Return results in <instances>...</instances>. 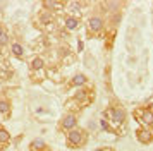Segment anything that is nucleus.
Wrapping results in <instances>:
<instances>
[{
    "instance_id": "a211bd4d",
    "label": "nucleus",
    "mask_w": 153,
    "mask_h": 151,
    "mask_svg": "<svg viewBox=\"0 0 153 151\" xmlns=\"http://www.w3.org/2000/svg\"><path fill=\"white\" fill-rule=\"evenodd\" d=\"M95 151H114V150H107V148H100V150H95Z\"/></svg>"
},
{
    "instance_id": "ddd939ff",
    "label": "nucleus",
    "mask_w": 153,
    "mask_h": 151,
    "mask_svg": "<svg viewBox=\"0 0 153 151\" xmlns=\"http://www.w3.org/2000/svg\"><path fill=\"white\" fill-rule=\"evenodd\" d=\"M9 139H10L9 132H7L5 129H2V127H0V144H7Z\"/></svg>"
},
{
    "instance_id": "9d476101",
    "label": "nucleus",
    "mask_w": 153,
    "mask_h": 151,
    "mask_svg": "<svg viewBox=\"0 0 153 151\" xmlns=\"http://www.w3.org/2000/svg\"><path fill=\"white\" fill-rule=\"evenodd\" d=\"M86 98H88V91H86V89H79L76 93V96H74V100H76V101H83V105L86 103ZM84 107H86V105H84Z\"/></svg>"
},
{
    "instance_id": "2eb2a0df",
    "label": "nucleus",
    "mask_w": 153,
    "mask_h": 151,
    "mask_svg": "<svg viewBox=\"0 0 153 151\" xmlns=\"http://www.w3.org/2000/svg\"><path fill=\"white\" fill-rule=\"evenodd\" d=\"M12 53L16 57H22V47L19 43H12Z\"/></svg>"
},
{
    "instance_id": "f3484780",
    "label": "nucleus",
    "mask_w": 153,
    "mask_h": 151,
    "mask_svg": "<svg viewBox=\"0 0 153 151\" xmlns=\"http://www.w3.org/2000/svg\"><path fill=\"white\" fill-rule=\"evenodd\" d=\"M7 41H9V36L5 34V31H2V33H0V47H4Z\"/></svg>"
},
{
    "instance_id": "f8f14e48",
    "label": "nucleus",
    "mask_w": 153,
    "mask_h": 151,
    "mask_svg": "<svg viewBox=\"0 0 153 151\" xmlns=\"http://www.w3.org/2000/svg\"><path fill=\"white\" fill-rule=\"evenodd\" d=\"M43 58H40V57H36V58H33V62H31V70H40V69H43Z\"/></svg>"
},
{
    "instance_id": "20e7f679",
    "label": "nucleus",
    "mask_w": 153,
    "mask_h": 151,
    "mask_svg": "<svg viewBox=\"0 0 153 151\" xmlns=\"http://www.w3.org/2000/svg\"><path fill=\"white\" fill-rule=\"evenodd\" d=\"M136 137H138V141H139V143L148 144V143H152V141H153V130L145 129V127H141V129L136 130Z\"/></svg>"
},
{
    "instance_id": "6ab92c4d",
    "label": "nucleus",
    "mask_w": 153,
    "mask_h": 151,
    "mask_svg": "<svg viewBox=\"0 0 153 151\" xmlns=\"http://www.w3.org/2000/svg\"><path fill=\"white\" fill-rule=\"evenodd\" d=\"M2 31H4V29H2V26H0V33H2Z\"/></svg>"
},
{
    "instance_id": "f03ea898",
    "label": "nucleus",
    "mask_w": 153,
    "mask_h": 151,
    "mask_svg": "<svg viewBox=\"0 0 153 151\" xmlns=\"http://www.w3.org/2000/svg\"><path fill=\"white\" fill-rule=\"evenodd\" d=\"M134 117L138 122H143L145 125H153V110L150 108H136Z\"/></svg>"
},
{
    "instance_id": "4468645a",
    "label": "nucleus",
    "mask_w": 153,
    "mask_h": 151,
    "mask_svg": "<svg viewBox=\"0 0 153 151\" xmlns=\"http://www.w3.org/2000/svg\"><path fill=\"white\" fill-rule=\"evenodd\" d=\"M9 112H10V105H9V101H5V100H2V101H0V113L7 115Z\"/></svg>"
},
{
    "instance_id": "0eeeda50",
    "label": "nucleus",
    "mask_w": 153,
    "mask_h": 151,
    "mask_svg": "<svg viewBox=\"0 0 153 151\" xmlns=\"http://www.w3.org/2000/svg\"><path fill=\"white\" fill-rule=\"evenodd\" d=\"M45 148H47V144L43 143L42 139H35L29 144V151H45Z\"/></svg>"
},
{
    "instance_id": "7ed1b4c3",
    "label": "nucleus",
    "mask_w": 153,
    "mask_h": 151,
    "mask_svg": "<svg viewBox=\"0 0 153 151\" xmlns=\"http://www.w3.org/2000/svg\"><path fill=\"white\" fill-rule=\"evenodd\" d=\"M105 117L108 118V120H112V122H124L126 120V112L122 108H114V107H110V108L105 110Z\"/></svg>"
},
{
    "instance_id": "1a4fd4ad",
    "label": "nucleus",
    "mask_w": 153,
    "mask_h": 151,
    "mask_svg": "<svg viewBox=\"0 0 153 151\" xmlns=\"http://www.w3.org/2000/svg\"><path fill=\"white\" fill-rule=\"evenodd\" d=\"M86 76H83V74H77V76H74L72 77V81H71V84L72 86H83V84H86Z\"/></svg>"
},
{
    "instance_id": "423d86ee",
    "label": "nucleus",
    "mask_w": 153,
    "mask_h": 151,
    "mask_svg": "<svg viewBox=\"0 0 153 151\" xmlns=\"http://www.w3.org/2000/svg\"><path fill=\"white\" fill-rule=\"evenodd\" d=\"M88 26H90L91 33H98V31H102V27H103V21L95 16V17H91V19L88 21Z\"/></svg>"
},
{
    "instance_id": "f257e3e1",
    "label": "nucleus",
    "mask_w": 153,
    "mask_h": 151,
    "mask_svg": "<svg viewBox=\"0 0 153 151\" xmlns=\"http://www.w3.org/2000/svg\"><path fill=\"white\" fill-rule=\"evenodd\" d=\"M86 143V134L81 129H72L67 132V144L71 148H81Z\"/></svg>"
},
{
    "instance_id": "9b49d317",
    "label": "nucleus",
    "mask_w": 153,
    "mask_h": 151,
    "mask_svg": "<svg viewBox=\"0 0 153 151\" xmlns=\"http://www.w3.org/2000/svg\"><path fill=\"white\" fill-rule=\"evenodd\" d=\"M77 26H79V21L77 19H74V17H67V19H65V27H67V29L72 31V29H76Z\"/></svg>"
},
{
    "instance_id": "6e6552de",
    "label": "nucleus",
    "mask_w": 153,
    "mask_h": 151,
    "mask_svg": "<svg viewBox=\"0 0 153 151\" xmlns=\"http://www.w3.org/2000/svg\"><path fill=\"white\" fill-rule=\"evenodd\" d=\"M43 7H47V9H62L64 7V2H55V0H45L43 2Z\"/></svg>"
},
{
    "instance_id": "dca6fc26",
    "label": "nucleus",
    "mask_w": 153,
    "mask_h": 151,
    "mask_svg": "<svg viewBox=\"0 0 153 151\" xmlns=\"http://www.w3.org/2000/svg\"><path fill=\"white\" fill-rule=\"evenodd\" d=\"M40 19L43 21V22H47V24H50V22H53V16L48 12H42V16H40Z\"/></svg>"
},
{
    "instance_id": "39448f33",
    "label": "nucleus",
    "mask_w": 153,
    "mask_h": 151,
    "mask_svg": "<svg viewBox=\"0 0 153 151\" xmlns=\"http://www.w3.org/2000/svg\"><path fill=\"white\" fill-rule=\"evenodd\" d=\"M76 124H77V120H76V117L72 115H65L62 118V129H65V130H72V129H76Z\"/></svg>"
}]
</instances>
